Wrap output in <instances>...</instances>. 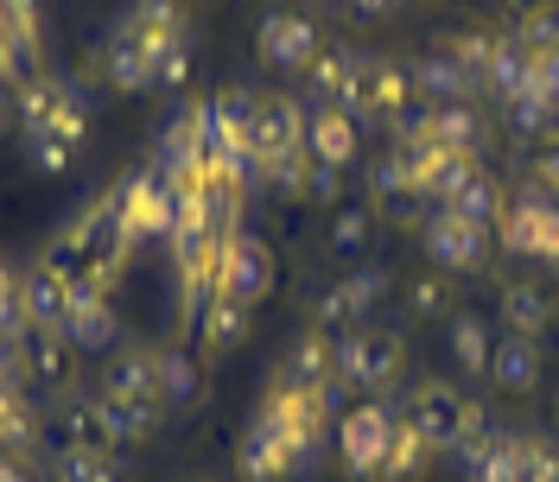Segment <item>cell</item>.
I'll use <instances>...</instances> for the list:
<instances>
[{"mask_svg": "<svg viewBox=\"0 0 559 482\" xmlns=\"http://www.w3.org/2000/svg\"><path fill=\"white\" fill-rule=\"evenodd\" d=\"M337 381L356 387V394H369V400H382L388 387L401 381V337L394 330H369V324L337 330Z\"/></svg>", "mask_w": 559, "mask_h": 482, "instance_id": "obj_2", "label": "cell"}, {"mask_svg": "<svg viewBox=\"0 0 559 482\" xmlns=\"http://www.w3.org/2000/svg\"><path fill=\"white\" fill-rule=\"evenodd\" d=\"M0 482H33V477H26V463H20V457H0Z\"/></svg>", "mask_w": 559, "mask_h": 482, "instance_id": "obj_53", "label": "cell"}, {"mask_svg": "<svg viewBox=\"0 0 559 482\" xmlns=\"http://www.w3.org/2000/svg\"><path fill=\"white\" fill-rule=\"evenodd\" d=\"M70 279L76 267L64 261H33L26 274H20V305H26V324H45V330H64V311H70Z\"/></svg>", "mask_w": 559, "mask_h": 482, "instance_id": "obj_15", "label": "cell"}, {"mask_svg": "<svg viewBox=\"0 0 559 482\" xmlns=\"http://www.w3.org/2000/svg\"><path fill=\"white\" fill-rule=\"evenodd\" d=\"M306 172H312V153L299 146V153H286V159H274V166L261 172V184H267L274 197H306Z\"/></svg>", "mask_w": 559, "mask_h": 482, "instance_id": "obj_44", "label": "cell"}, {"mask_svg": "<svg viewBox=\"0 0 559 482\" xmlns=\"http://www.w3.org/2000/svg\"><path fill=\"white\" fill-rule=\"evenodd\" d=\"M356 64H362V51L318 45V58L306 64V108H344L349 83H356Z\"/></svg>", "mask_w": 559, "mask_h": 482, "instance_id": "obj_19", "label": "cell"}, {"mask_svg": "<svg viewBox=\"0 0 559 482\" xmlns=\"http://www.w3.org/2000/svg\"><path fill=\"white\" fill-rule=\"evenodd\" d=\"M477 482H559V450L540 432H509L489 457Z\"/></svg>", "mask_w": 559, "mask_h": 482, "instance_id": "obj_13", "label": "cell"}, {"mask_svg": "<svg viewBox=\"0 0 559 482\" xmlns=\"http://www.w3.org/2000/svg\"><path fill=\"white\" fill-rule=\"evenodd\" d=\"M236 470H242V482H299V450H293L274 407L248 413L242 445H236Z\"/></svg>", "mask_w": 559, "mask_h": 482, "instance_id": "obj_6", "label": "cell"}, {"mask_svg": "<svg viewBox=\"0 0 559 482\" xmlns=\"http://www.w3.org/2000/svg\"><path fill=\"white\" fill-rule=\"evenodd\" d=\"M185 482H210V477H185Z\"/></svg>", "mask_w": 559, "mask_h": 482, "instance_id": "obj_55", "label": "cell"}, {"mask_svg": "<svg viewBox=\"0 0 559 482\" xmlns=\"http://www.w3.org/2000/svg\"><path fill=\"white\" fill-rule=\"evenodd\" d=\"M369 197H376V209H382L388 222H407L426 197H419V184L407 178V166L388 153V159H376V172H369Z\"/></svg>", "mask_w": 559, "mask_h": 482, "instance_id": "obj_28", "label": "cell"}, {"mask_svg": "<svg viewBox=\"0 0 559 482\" xmlns=\"http://www.w3.org/2000/svg\"><path fill=\"white\" fill-rule=\"evenodd\" d=\"M331 254H337V261H362V254H369V241H376V216H369V209L362 204H337L331 209Z\"/></svg>", "mask_w": 559, "mask_h": 482, "instance_id": "obj_33", "label": "cell"}, {"mask_svg": "<svg viewBox=\"0 0 559 482\" xmlns=\"http://www.w3.org/2000/svg\"><path fill=\"white\" fill-rule=\"evenodd\" d=\"M306 115H312V108L299 103V96H261V103H254V128H248L254 178L267 172L274 159H286V153L306 146Z\"/></svg>", "mask_w": 559, "mask_h": 482, "instance_id": "obj_10", "label": "cell"}, {"mask_svg": "<svg viewBox=\"0 0 559 482\" xmlns=\"http://www.w3.org/2000/svg\"><path fill=\"white\" fill-rule=\"evenodd\" d=\"M248 317H254L248 305H236V299H223V292H210V299H204V311L191 317V337H198V344H204L210 356H229V349H236V344L248 337Z\"/></svg>", "mask_w": 559, "mask_h": 482, "instance_id": "obj_24", "label": "cell"}, {"mask_svg": "<svg viewBox=\"0 0 559 482\" xmlns=\"http://www.w3.org/2000/svg\"><path fill=\"white\" fill-rule=\"evenodd\" d=\"M349 7H356V13H369V20H382V13H394V7H401V0H349Z\"/></svg>", "mask_w": 559, "mask_h": 482, "instance_id": "obj_52", "label": "cell"}, {"mask_svg": "<svg viewBox=\"0 0 559 482\" xmlns=\"http://www.w3.org/2000/svg\"><path fill=\"white\" fill-rule=\"evenodd\" d=\"M419 248L432 254L439 274H477L489 261V229L464 222L457 209H432V216L419 222Z\"/></svg>", "mask_w": 559, "mask_h": 482, "instance_id": "obj_8", "label": "cell"}, {"mask_svg": "<svg viewBox=\"0 0 559 482\" xmlns=\"http://www.w3.org/2000/svg\"><path fill=\"white\" fill-rule=\"evenodd\" d=\"M502 241L509 254H527V261H559V197L547 184L527 178V191L502 209Z\"/></svg>", "mask_w": 559, "mask_h": 482, "instance_id": "obj_7", "label": "cell"}, {"mask_svg": "<svg viewBox=\"0 0 559 482\" xmlns=\"http://www.w3.org/2000/svg\"><path fill=\"white\" fill-rule=\"evenodd\" d=\"M445 209H457V216H464V222H477V229H496V222H502V184H496L489 172H477Z\"/></svg>", "mask_w": 559, "mask_h": 482, "instance_id": "obj_37", "label": "cell"}, {"mask_svg": "<svg viewBox=\"0 0 559 482\" xmlns=\"http://www.w3.org/2000/svg\"><path fill=\"white\" fill-rule=\"evenodd\" d=\"M254 45H261V64L267 70L293 76V70H306L318 58V20L299 13V7H274V13H261Z\"/></svg>", "mask_w": 559, "mask_h": 482, "instance_id": "obj_11", "label": "cell"}, {"mask_svg": "<svg viewBox=\"0 0 559 482\" xmlns=\"http://www.w3.org/2000/svg\"><path fill=\"white\" fill-rule=\"evenodd\" d=\"M419 103V89H414V64H394V58H362L356 64V83H349V96L344 108L369 128H401V115Z\"/></svg>", "mask_w": 559, "mask_h": 482, "instance_id": "obj_1", "label": "cell"}, {"mask_svg": "<svg viewBox=\"0 0 559 482\" xmlns=\"http://www.w3.org/2000/svg\"><path fill=\"white\" fill-rule=\"evenodd\" d=\"M382 299H388V274L382 267H356V274L331 279V286L312 299V324L318 330H331V337H337V330H356Z\"/></svg>", "mask_w": 559, "mask_h": 482, "instance_id": "obj_9", "label": "cell"}, {"mask_svg": "<svg viewBox=\"0 0 559 482\" xmlns=\"http://www.w3.org/2000/svg\"><path fill=\"white\" fill-rule=\"evenodd\" d=\"M496 317H502V330H515V337H534V344H540V330L554 324V299H547V286H534V279H509Z\"/></svg>", "mask_w": 559, "mask_h": 482, "instance_id": "obj_23", "label": "cell"}, {"mask_svg": "<svg viewBox=\"0 0 559 482\" xmlns=\"http://www.w3.org/2000/svg\"><path fill=\"white\" fill-rule=\"evenodd\" d=\"M534 184L559 191V134H547L540 146H534Z\"/></svg>", "mask_w": 559, "mask_h": 482, "instance_id": "obj_48", "label": "cell"}, {"mask_svg": "<svg viewBox=\"0 0 559 482\" xmlns=\"http://www.w3.org/2000/svg\"><path fill=\"white\" fill-rule=\"evenodd\" d=\"M58 450H115V425L103 413V394H64V407H58Z\"/></svg>", "mask_w": 559, "mask_h": 482, "instance_id": "obj_18", "label": "cell"}, {"mask_svg": "<svg viewBox=\"0 0 559 482\" xmlns=\"http://www.w3.org/2000/svg\"><path fill=\"white\" fill-rule=\"evenodd\" d=\"M502 7H509V13H522V20H527V13H540L547 0H502Z\"/></svg>", "mask_w": 559, "mask_h": 482, "instance_id": "obj_54", "label": "cell"}, {"mask_svg": "<svg viewBox=\"0 0 559 482\" xmlns=\"http://www.w3.org/2000/svg\"><path fill=\"white\" fill-rule=\"evenodd\" d=\"M103 83L108 89H121V96H140V89H153V38L140 33L134 13H121L103 38Z\"/></svg>", "mask_w": 559, "mask_h": 482, "instance_id": "obj_12", "label": "cell"}, {"mask_svg": "<svg viewBox=\"0 0 559 482\" xmlns=\"http://www.w3.org/2000/svg\"><path fill=\"white\" fill-rule=\"evenodd\" d=\"M484 89L496 96V103H522V96H534V51H527L515 33H502V51H496V64H489Z\"/></svg>", "mask_w": 559, "mask_h": 482, "instance_id": "obj_26", "label": "cell"}, {"mask_svg": "<svg viewBox=\"0 0 559 482\" xmlns=\"http://www.w3.org/2000/svg\"><path fill=\"white\" fill-rule=\"evenodd\" d=\"M134 20H140V33L153 38V45H166V38H191V13H185V0H134Z\"/></svg>", "mask_w": 559, "mask_h": 482, "instance_id": "obj_38", "label": "cell"}, {"mask_svg": "<svg viewBox=\"0 0 559 482\" xmlns=\"http://www.w3.org/2000/svg\"><path fill=\"white\" fill-rule=\"evenodd\" d=\"M96 394H103V387H96ZM103 413H108V425H115V445H134V438H146V432L159 425L166 400H159V394H103Z\"/></svg>", "mask_w": 559, "mask_h": 482, "instance_id": "obj_29", "label": "cell"}, {"mask_svg": "<svg viewBox=\"0 0 559 482\" xmlns=\"http://www.w3.org/2000/svg\"><path fill=\"white\" fill-rule=\"evenodd\" d=\"M70 337L64 330H45V324H26L20 330V375L38 381V387H64L70 381Z\"/></svg>", "mask_w": 559, "mask_h": 482, "instance_id": "obj_20", "label": "cell"}, {"mask_svg": "<svg viewBox=\"0 0 559 482\" xmlns=\"http://www.w3.org/2000/svg\"><path fill=\"white\" fill-rule=\"evenodd\" d=\"M401 419H414L419 438H426L432 450H452L457 419H464V394H457L452 381H414V387H407V407H401Z\"/></svg>", "mask_w": 559, "mask_h": 482, "instance_id": "obj_14", "label": "cell"}, {"mask_svg": "<svg viewBox=\"0 0 559 482\" xmlns=\"http://www.w3.org/2000/svg\"><path fill=\"white\" fill-rule=\"evenodd\" d=\"M439 450L419 438V425L414 419H394V438H388V463H382V482H407V477H419L426 463H432Z\"/></svg>", "mask_w": 559, "mask_h": 482, "instance_id": "obj_32", "label": "cell"}, {"mask_svg": "<svg viewBox=\"0 0 559 482\" xmlns=\"http://www.w3.org/2000/svg\"><path fill=\"white\" fill-rule=\"evenodd\" d=\"M452 356L464 375L489 381V356H496V330H489V317H477V311H457L452 317Z\"/></svg>", "mask_w": 559, "mask_h": 482, "instance_id": "obj_31", "label": "cell"}, {"mask_svg": "<svg viewBox=\"0 0 559 482\" xmlns=\"http://www.w3.org/2000/svg\"><path fill=\"white\" fill-rule=\"evenodd\" d=\"M407 317H452V279L445 274H426V279H407Z\"/></svg>", "mask_w": 559, "mask_h": 482, "instance_id": "obj_42", "label": "cell"}, {"mask_svg": "<svg viewBox=\"0 0 559 482\" xmlns=\"http://www.w3.org/2000/svg\"><path fill=\"white\" fill-rule=\"evenodd\" d=\"M356 146H362V121L349 108H312L306 115V153H312L318 166L344 172L349 159H356Z\"/></svg>", "mask_w": 559, "mask_h": 482, "instance_id": "obj_17", "label": "cell"}, {"mask_svg": "<svg viewBox=\"0 0 559 482\" xmlns=\"http://www.w3.org/2000/svg\"><path fill=\"white\" fill-rule=\"evenodd\" d=\"M502 438H509V432H502V425L489 419V407H477V400H464V419H457L452 457L464 463V470H471V477H477V470H484L489 457H496V445H502Z\"/></svg>", "mask_w": 559, "mask_h": 482, "instance_id": "obj_27", "label": "cell"}, {"mask_svg": "<svg viewBox=\"0 0 559 482\" xmlns=\"http://www.w3.org/2000/svg\"><path fill=\"white\" fill-rule=\"evenodd\" d=\"M306 197H312V204H344V172H337V166H318L312 159V172H306Z\"/></svg>", "mask_w": 559, "mask_h": 482, "instance_id": "obj_46", "label": "cell"}, {"mask_svg": "<svg viewBox=\"0 0 559 482\" xmlns=\"http://www.w3.org/2000/svg\"><path fill=\"white\" fill-rule=\"evenodd\" d=\"M51 477L58 482H128L115 463V450H51Z\"/></svg>", "mask_w": 559, "mask_h": 482, "instance_id": "obj_35", "label": "cell"}, {"mask_svg": "<svg viewBox=\"0 0 559 482\" xmlns=\"http://www.w3.org/2000/svg\"><path fill=\"white\" fill-rule=\"evenodd\" d=\"M13 108H20V134H26V128H45L51 108H58V76H51V70H26V76L13 83Z\"/></svg>", "mask_w": 559, "mask_h": 482, "instance_id": "obj_36", "label": "cell"}, {"mask_svg": "<svg viewBox=\"0 0 559 482\" xmlns=\"http://www.w3.org/2000/svg\"><path fill=\"white\" fill-rule=\"evenodd\" d=\"M452 51H457V64L484 83L489 64H496V51H502V33H489V26H464V33L452 38Z\"/></svg>", "mask_w": 559, "mask_h": 482, "instance_id": "obj_41", "label": "cell"}, {"mask_svg": "<svg viewBox=\"0 0 559 482\" xmlns=\"http://www.w3.org/2000/svg\"><path fill=\"white\" fill-rule=\"evenodd\" d=\"M280 381H293V387H324V381H337V337L331 330H299L293 349H286V369Z\"/></svg>", "mask_w": 559, "mask_h": 482, "instance_id": "obj_22", "label": "cell"}, {"mask_svg": "<svg viewBox=\"0 0 559 482\" xmlns=\"http://www.w3.org/2000/svg\"><path fill=\"white\" fill-rule=\"evenodd\" d=\"M534 89L559 103V51H540V58H534Z\"/></svg>", "mask_w": 559, "mask_h": 482, "instance_id": "obj_50", "label": "cell"}, {"mask_svg": "<svg viewBox=\"0 0 559 482\" xmlns=\"http://www.w3.org/2000/svg\"><path fill=\"white\" fill-rule=\"evenodd\" d=\"M509 128L522 140H547V134H559V103L554 96H522V103H509Z\"/></svg>", "mask_w": 559, "mask_h": 482, "instance_id": "obj_40", "label": "cell"}, {"mask_svg": "<svg viewBox=\"0 0 559 482\" xmlns=\"http://www.w3.org/2000/svg\"><path fill=\"white\" fill-rule=\"evenodd\" d=\"M0 13H7V26H13V38L33 51L38 45V0H0Z\"/></svg>", "mask_w": 559, "mask_h": 482, "instance_id": "obj_47", "label": "cell"}, {"mask_svg": "<svg viewBox=\"0 0 559 482\" xmlns=\"http://www.w3.org/2000/svg\"><path fill=\"white\" fill-rule=\"evenodd\" d=\"M274 248L261 236H248V229H236V236H223V267H216V292L223 299H236V305H267L274 299Z\"/></svg>", "mask_w": 559, "mask_h": 482, "instance_id": "obj_4", "label": "cell"}, {"mask_svg": "<svg viewBox=\"0 0 559 482\" xmlns=\"http://www.w3.org/2000/svg\"><path fill=\"white\" fill-rule=\"evenodd\" d=\"M414 89H419V103L439 108V103H471L484 83L457 64L452 45H432V51H419V58H414Z\"/></svg>", "mask_w": 559, "mask_h": 482, "instance_id": "obj_16", "label": "cell"}, {"mask_svg": "<svg viewBox=\"0 0 559 482\" xmlns=\"http://www.w3.org/2000/svg\"><path fill=\"white\" fill-rule=\"evenodd\" d=\"M20 128V108H13V83H0V134Z\"/></svg>", "mask_w": 559, "mask_h": 482, "instance_id": "obj_51", "label": "cell"}, {"mask_svg": "<svg viewBox=\"0 0 559 482\" xmlns=\"http://www.w3.org/2000/svg\"><path fill=\"white\" fill-rule=\"evenodd\" d=\"M115 222H121L128 248H140V241H153V236H173V222H178L173 184L159 172H128L121 191H115Z\"/></svg>", "mask_w": 559, "mask_h": 482, "instance_id": "obj_5", "label": "cell"}, {"mask_svg": "<svg viewBox=\"0 0 559 482\" xmlns=\"http://www.w3.org/2000/svg\"><path fill=\"white\" fill-rule=\"evenodd\" d=\"M515 38H522L534 58H540V51H559V7H540V13H527L522 26H515Z\"/></svg>", "mask_w": 559, "mask_h": 482, "instance_id": "obj_45", "label": "cell"}, {"mask_svg": "<svg viewBox=\"0 0 559 482\" xmlns=\"http://www.w3.org/2000/svg\"><path fill=\"white\" fill-rule=\"evenodd\" d=\"M191 83V38L153 45V89H185Z\"/></svg>", "mask_w": 559, "mask_h": 482, "instance_id": "obj_43", "label": "cell"}, {"mask_svg": "<svg viewBox=\"0 0 559 482\" xmlns=\"http://www.w3.org/2000/svg\"><path fill=\"white\" fill-rule=\"evenodd\" d=\"M38 450V413L26 407L20 387H0V457H33Z\"/></svg>", "mask_w": 559, "mask_h": 482, "instance_id": "obj_30", "label": "cell"}, {"mask_svg": "<svg viewBox=\"0 0 559 482\" xmlns=\"http://www.w3.org/2000/svg\"><path fill=\"white\" fill-rule=\"evenodd\" d=\"M489 387H502V394H534V387H540V344H534V337H515V330H496Z\"/></svg>", "mask_w": 559, "mask_h": 482, "instance_id": "obj_21", "label": "cell"}, {"mask_svg": "<svg viewBox=\"0 0 559 482\" xmlns=\"http://www.w3.org/2000/svg\"><path fill=\"white\" fill-rule=\"evenodd\" d=\"M103 394H159L153 387V349H115L103 362Z\"/></svg>", "mask_w": 559, "mask_h": 482, "instance_id": "obj_34", "label": "cell"}, {"mask_svg": "<svg viewBox=\"0 0 559 482\" xmlns=\"http://www.w3.org/2000/svg\"><path fill=\"white\" fill-rule=\"evenodd\" d=\"M153 387H159V400H166V413L173 407H198V394H204V375H198V362H191V349H153Z\"/></svg>", "mask_w": 559, "mask_h": 482, "instance_id": "obj_25", "label": "cell"}, {"mask_svg": "<svg viewBox=\"0 0 559 482\" xmlns=\"http://www.w3.org/2000/svg\"><path fill=\"white\" fill-rule=\"evenodd\" d=\"M394 407L388 400H362V407H349L344 419H337V432H331V445H337V457H344L349 477L362 482H382V463H388V438H394Z\"/></svg>", "mask_w": 559, "mask_h": 482, "instance_id": "obj_3", "label": "cell"}, {"mask_svg": "<svg viewBox=\"0 0 559 482\" xmlns=\"http://www.w3.org/2000/svg\"><path fill=\"white\" fill-rule=\"evenodd\" d=\"M0 387H26V375H20V337L13 330H0Z\"/></svg>", "mask_w": 559, "mask_h": 482, "instance_id": "obj_49", "label": "cell"}, {"mask_svg": "<svg viewBox=\"0 0 559 482\" xmlns=\"http://www.w3.org/2000/svg\"><path fill=\"white\" fill-rule=\"evenodd\" d=\"M76 140H64V134H51V128H26V159H33L45 178H64L70 166H76Z\"/></svg>", "mask_w": 559, "mask_h": 482, "instance_id": "obj_39", "label": "cell"}, {"mask_svg": "<svg viewBox=\"0 0 559 482\" xmlns=\"http://www.w3.org/2000/svg\"><path fill=\"white\" fill-rule=\"evenodd\" d=\"M554 425H559V407H554Z\"/></svg>", "mask_w": 559, "mask_h": 482, "instance_id": "obj_56", "label": "cell"}]
</instances>
